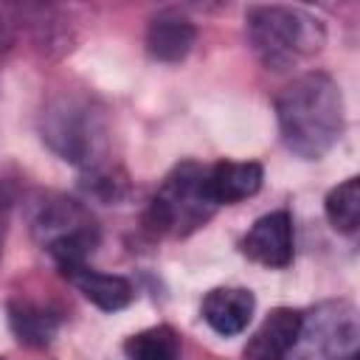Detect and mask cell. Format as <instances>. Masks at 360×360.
Wrapping results in <instances>:
<instances>
[{
	"label": "cell",
	"instance_id": "obj_1",
	"mask_svg": "<svg viewBox=\"0 0 360 360\" xmlns=\"http://www.w3.org/2000/svg\"><path fill=\"white\" fill-rule=\"evenodd\" d=\"M276 118L284 146L304 160H318L343 135V93L329 73H304L278 93Z\"/></svg>",
	"mask_w": 360,
	"mask_h": 360
},
{
	"label": "cell",
	"instance_id": "obj_2",
	"mask_svg": "<svg viewBox=\"0 0 360 360\" xmlns=\"http://www.w3.org/2000/svg\"><path fill=\"white\" fill-rule=\"evenodd\" d=\"M245 31L256 56L273 70L292 68L326 42L323 22L295 6H250L245 11Z\"/></svg>",
	"mask_w": 360,
	"mask_h": 360
},
{
	"label": "cell",
	"instance_id": "obj_3",
	"mask_svg": "<svg viewBox=\"0 0 360 360\" xmlns=\"http://www.w3.org/2000/svg\"><path fill=\"white\" fill-rule=\"evenodd\" d=\"M42 141L68 163L87 172L101 169L107 155V118L104 110L76 93L56 96L42 110Z\"/></svg>",
	"mask_w": 360,
	"mask_h": 360
},
{
	"label": "cell",
	"instance_id": "obj_4",
	"mask_svg": "<svg viewBox=\"0 0 360 360\" xmlns=\"http://www.w3.org/2000/svg\"><path fill=\"white\" fill-rule=\"evenodd\" d=\"M205 166L200 163H180L158 188L152 197L143 222L155 233H174V236H188L200 225H205L217 205L208 197L205 188Z\"/></svg>",
	"mask_w": 360,
	"mask_h": 360
},
{
	"label": "cell",
	"instance_id": "obj_5",
	"mask_svg": "<svg viewBox=\"0 0 360 360\" xmlns=\"http://www.w3.org/2000/svg\"><path fill=\"white\" fill-rule=\"evenodd\" d=\"M34 236L51 253L62 276L87 264V256L98 245V228L90 211L68 197H56L39 208L34 219Z\"/></svg>",
	"mask_w": 360,
	"mask_h": 360
},
{
	"label": "cell",
	"instance_id": "obj_6",
	"mask_svg": "<svg viewBox=\"0 0 360 360\" xmlns=\"http://www.w3.org/2000/svg\"><path fill=\"white\" fill-rule=\"evenodd\" d=\"M360 318L352 301H323L301 312V329L287 360H357Z\"/></svg>",
	"mask_w": 360,
	"mask_h": 360
},
{
	"label": "cell",
	"instance_id": "obj_7",
	"mask_svg": "<svg viewBox=\"0 0 360 360\" xmlns=\"http://www.w3.org/2000/svg\"><path fill=\"white\" fill-rule=\"evenodd\" d=\"M242 253L270 270H281L292 262V217L287 211H270L259 217L239 242Z\"/></svg>",
	"mask_w": 360,
	"mask_h": 360
},
{
	"label": "cell",
	"instance_id": "obj_8",
	"mask_svg": "<svg viewBox=\"0 0 360 360\" xmlns=\"http://www.w3.org/2000/svg\"><path fill=\"white\" fill-rule=\"evenodd\" d=\"M301 329V312L292 307H276L262 326L245 343V360H287Z\"/></svg>",
	"mask_w": 360,
	"mask_h": 360
},
{
	"label": "cell",
	"instance_id": "obj_9",
	"mask_svg": "<svg viewBox=\"0 0 360 360\" xmlns=\"http://www.w3.org/2000/svg\"><path fill=\"white\" fill-rule=\"evenodd\" d=\"M197 39V28L194 22L177 11V8H163L158 11L152 20H149V28H146V51L152 59L158 62H180L188 56L191 45Z\"/></svg>",
	"mask_w": 360,
	"mask_h": 360
},
{
	"label": "cell",
	"instance_id": "obj_10",
	"mask_svg": "<svg viewBox=\"0 0 360 360\" xmlns=\"http://www.w3.org/2000/svg\"><path fill=\"white\" fill-rule=\"evenodd\" d=\"M253 312L256 298L245 287H217L202 298V318L222 338L245 332Z\"/></svg>",
	"mask_w": 360,
	"mask_h": 360
},
{
	"label": "cell",
	"instance_id": "obj_11",
	"mask_svg": "<svg viewBox=\"0 0 360 360\" xmlns=\"http://www.w3.org/2000/svg\"><path fill=\"white\" fill-rule=\"evenodd\" d=\"M262 180H264V172L253 160H245V163L219 160V163L208 166V172H205V188L217 208L253 197L262 188Z\"/></svg>",
	"mask_w": 360,
	"mask_h": 360
},
{
	"label": "cell",
	"instance_id": "obj_12",
	"mask_svg": "<svg viewBox=\"0 0 360 360\" xmlns=\"http://www.w3.org/2000/svg\"><path fill=\"white\" fill-rule=\"evenodd\" d=\"M65 278H68L90 304H96V307L104 309V312H118V309L129 307L132 298H135V290H132V284H129L124 276L101 273V270H93L90 264H82V267L65 273Z\"/></svg>",
	"mask_w": 360,
	"mask_h": 360
},
{
	"label": "cell",
	"instance_id": "obj_13",
	"mask_svg": "<svg viewBox=\"0 0 360 360\" xmlns=\"http://www.w3.org/2000/svg\"><path fill=\"white\" fill-rule=\"evenodd\" d=\"M8 326L14 332V338L22 343V346H31V349H42L48 346L56 332H59V315L39 304V301H31V298H11L8 307Z\"/></svg>",
	"mask_w": 360,
	"mask_h": 360
},
{
	"label": "cell",
	"instance_id": "obj_14",
	"mask_svg": "<svg viewBox=\"0 0 360 360\" xmlns=\"http://www.w3.org/2000/svg\"><path fill=\"white\" fill-rule=\"evenodd\" d=\"M323 211L338 233H354L360 225V177H349L335 186L323 200Z\"/></svg>",
	"mask_w": 360,
	"mask_h": 360
},
{
	"label": "cell",
	"instance_id": "obj_15",
	"mask_svg": "<svg viewBox=\"0 0 360 360\" xmlns=\"http://www.w3.org/2000/svg\"><path fill=\"white\" fill-rule=\"evenodd\" d=\"M124 352L129 360H177L180 357V335L166 323L149 326V329L132 335L124 343Z\"/></svg>",
	"mask_w": 360,
	"mask_h": 360
},
{
	"label": "cell",
	"instance_id": "obj_16",
	"mask_svg": "<svg viewBox=\"0 0 360 360\" xmlns=\"http://www.w3.org/2000/svg\"><path fill=\"white\" fill-rule=\"evenodd\" d=\"M17 34H20L17 8H14V6H0V56L14 48Z\"/></svg>",
	"mask_w": 360,
	"mask_h": 360
}]
</instances>
